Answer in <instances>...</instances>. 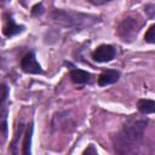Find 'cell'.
I'll list each match as a JSON object with an SVG mask.
<instances>
[{"label": "cell", "mask_w": 155, "mask_h": 155, "mask_svg": "<svg viewBox=\"0 0 155 155\" xmlns=\"http://www.w3.org/2000/svg\"><path fill=\"white\" fill-rule=\"evenodd\" d=\"M52 18L54 19L56 23H58L61 25L76 28V29L91 27L98 22V18L96 16L75 12V11H69V10L68 11L67 10H56L52 12Z\"/></svg>", "instance_id": "1"}, {"label": "cell", "mask_w": 155, "mask_h": 155, "mask_svg": "<svg viewBox=\"0 0 155 155\" xmlns=\"http://www.w3.org/2000/svg\"><path fill=\"white\" fill-rule=\"evenodd\" d=\"M147 127V121L137 120L131 121L124 126L122 131L115 137V149L124 148L121 151H126V148L132 147L134 143L139 142L144 134V130Z\"/></svg>", "instance_id": "2"}, {"label": "cell", "mask_w": 155, "mask_h": 155, "mask_svg": "<svg viewBox=\"0 0 155 155\" xmlns=\"http://www.w3.org/2000/svg\"><path fill=\"white\" fill-rule=\"evenodd\" d=\"M142 28V21L138 17H126L117 27V35L124 41H132L138 35Z\"/></svg>", "instance_id": "3"}, {"label": "cell", "mask_w": 155, "mask_h": 155, "mask_svg": "<svg viewBox=\"0 0 155 155\" xmlns=\"http://www.w3.org/2000/svg\"><path fill=\"white\" fill-rule=\"evenodd\" d=\"M114 57H115V48L113 46H110V45H101L92 53L93 61L99 62V63L109 62Z\"/></svg>", "instance_id": "4"}, {"label": "cell", "mask_w": 155, "mask_h": 155, "mask_svg": "<svg viewBox=\"0 0 155 155\" xmlns=\"http://www.w3.org/2000/svg\"><path fill=\"white\" fill-rule=\"evenodd\" d=\"M21 67H22V69L25 73H29V74H39V73H41L40 64L36 62V58H35V56H34L33 52L27 53L22 58Z\"/></svg>", "instance_id": "5"}, {"label": "cell", "mask_w": 155, "mask_h": 155, "mask_svg": "<svg viewBox=\"0 0 155 155\" xmlns=\"http://www.w3.org/2000/svg\"><path fill=\"white\" fill-rule=\"evenodd\" d=\"M117 80H119V71H116V70H105L99 75L98 85L99 86H107V85L116 82Z\"/></svg>", "instance_id": "6"}, {"label": "cell", "mask_w": 155, "mask_h": 155, "mask_svg": "<svg viewBox=\"0 0 155 155\" xmlns=\"http://www.w3.org/2000/svg\"><path fill=\"white\" fill-rule=\"evenodd\" d=\"M70 79L74 84H79V85H84L87 84L91 80V74L85 71V70H80V69H74L70 71Z\"/></svg>", "instance_id": "7"}, {"label": "cell", "mask_w": 155, "mask_h": 155, "mask_svg": "<svg viewBox=\"0 0 155 155\" xmlns=\"http://www.w3.org/2000/svg\"><path fill=\"white\" fill-rule=\"evenodd\" d=\"M22 29H23V27L16 24V23L13 22V19L10 17V18L6 19V23H5V25H4L2 31H4V34H5L6 36H12V35L19 33Z\"/></svg>", "instance_id": "8"}, {"label": "cell", "mask_w": 155, "mask_h": 155, "mask_svg": "<svg viewBox=\"0 0 155 155\" xmlns=\"http://www.w3.org/2000/svg\"><path fill=\"white\" fill-rule=\"evenodd\" d=\"M138 110L143 114H151L155 110V102L151 99H140L138 102Z\"/></svg>", "instance_id": "9"}, {"label": "cell", "mask_w": 155, "mask_h": 155, "mask_svg": "<svg viewBox=\"0 0 155 155\" xmlns=\"http://www.w3.org/2000/svg\"><path fill=\"white\" fill-rule=\"evenodd\" d=\"M31 132H33V127L29 126V127H28V131H27V133H25V137H24V142H23V154H24V155H28V154L30 153Z\"/></svg>", "instance_id": "10"}, {"label": "cell", "mask_w": 155, "mask_h": 155, "mask_svg": "<svg viewBox=\"0 0 155 155\" xmlns=\"http://www.w3.org/2000/svg\"><path fill=\"white\" fill-rule=\"evenodd\" d=\"M7 96H8V88H7V86L4 85V84H0V116H1V109L4 107V103L7 99Z\"/></svg>", "instance_id": "11"}, {"label": "cell", "mask_w": 155, "mask_h": 155, "mask_svg": "<svg viewBox=\"0 0 155 155\" xmlns=\"http://www.w3.org/2000/svg\"><path fill=\"white\" fill-rule=\"evenodd\" d=\"M145 40L150 44L155 42V25H150V28L145 33Z\"/></svg>", "instance_id": "12"}, {"label": "cell", "mask_w": 155, "mask_h": 155, "mask_svg": "<svg viewBox=\"0 0 155 155\" xmlns=\"http://www.w3.org/2000/svg\"><path fill=\"white\" fill-rule=\"evenodd\" d=\"M91 4H93V5H104V4H107V2H109V1H111V0H88Z\"/></svg>", "instance_id": "13"}, {"label": "cell", "mask_w": 155, "mask_h": 155, "mask_svg": "<svg viewBox=\"0 0 155 155\" xmlns=\"http://www.w3.org/2000/svg\"><path fill=\"white\" fill-rule=\"evenodd\" d=\"M38 12H39V13H41V12H42V5H41V4H39V5H36V6H34V7H33V13H34V15H36Z\"/></svg>", "instance_id": "14"}, {"label": "cell", "mask_w": 155, "mask_h": 155, "mask_svg": "<svg viewBox=\"0 0 155 155\" xmlns=\"http://www.w3.org/2000/svg\"><path fill=\"white\" fill-rule=\"evenodd\" d=\"M90 153H93V154H96V150L93 149V147H92V145H91L88 149H86V150L84 151V154H90Z\"/></svg>", "instance_id": "15"}, {"label": "cell", "mask_w": 155, "mask_h": 155, "mask_svg": "<svg viewBox=\"0 0 155 155\" xmlns=\"http://www.w3.org/2000/svg\"><path fill=\"white\" fill-rule=\"evenodd\" d=\"M2 1H8V0H2Z\"/></svg>", "instance_id": "16"}]
</instances>
